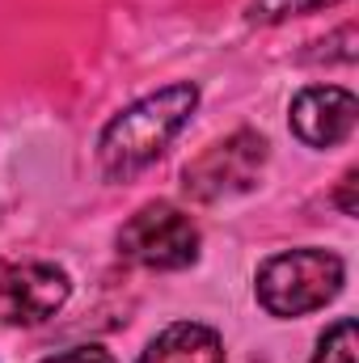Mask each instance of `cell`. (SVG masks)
I'll list each match as a JSON object with an SVG mask.
<instances>
[{
	"label": "cell",
	"mask_w": 359,
	"mask_h": 363,
	"mask_svg": "<svg viewBox=\"0 0 359 363\" xmlns=\"http://www.w3.org/2000/svg\"><path fill=\"white\" fill-rule=\"evenodd\" d=\"M355 182H359V174H355V169H351V174L343 178V211H347V216H355V199H351V190H355Z\"/></svg>",
	"instance_id": "cell-11"
},
{
	"label": "cell",
	"mask_w": 359,
	"mask_h": 363,
	"mask_svg": "<svg viewBox=\"0 0 359 363\" xmlns=\"http://www.w3.org/2000/svg\"><path fill=\"white\" fill-rule=\"evenodd\" d=\"M43 363H114V355L106 347H72V351H60Z\"/></svg>",
	"instance_id": "cell-10"
},
{
	"label": "cell",
	"mask_w": 359,
	"mask_h": 363,
	"mask_svg": "<svg viewBox=\"0 0 359 363\" xmlns=\"http://www.w3.org/2000/svg\"><path fill=\"white\" fill-rule=\"evenodd\" d=\"M194 106H199V89L190 81L165 85V89L131 101L123 114H114L106 123V131L97 140L101 174L110 182H127L136 174H144L174 144V135L190 123Z\"/></svg>",
	"instance_id": "cell-1"
},
{
	"label": "cell",
	"mask_w": 359,
	"mask_h": 363,
	"mask_svg": "<svg viewBox=\"0 0 359 363\" xmlns=\"http://www.w3.org/2000/svg\"><path fill=\"white\" fill-rule=\"evenodd\" d=\"M330 4H338V0H254L250 21L275 26V21H287V17H300V13H313V9H330Z\"/></svg>",
	"instance_id": "cell-9"
},
{
	"label": "cell",
	"mask_w": 359,
	"mask_h": 363,
	"mask_svg": "<svg viewBox=\"0 0 359 363\" xmlns=\"http://www.w3.org/2000/svg\"><path fill=\"white\" fill-rule=\"evenodd\" d=\"M343 258L330 250H287L258 267V304L270 317H304L343 291Z\"/></svg>",
	"instance_id": "cell-2"
},
{
	"label": "cell",
	"mask_w": 359,
	"mask_h": 363,
	"mask_svg": "<svg viewBox=\"0 0 359 363\" xmlns=\"http://www.w3.org/2000/svg\"><path fill=\"white\" fill-rule=\"evenodd\" d=\"M313 363H359L355 359V321H351V317L334 321V325L317 338Z\"/></svg>",
	"instance_id": "cell-8"
},
{
	"label": "cell",
	"mask_w": 359,
	"mask_h": 363,
	"mask_svg": "<svg viewBox=\"0 0 359 363\" xmlns=\"http://www.w3.org/2000/svg\"><path fill=\"white\" fill-rule=\"evenodd\" d=\"M267 165V140L254 131H233L228 140L203 148L186 169H182V190L199 203H220L233 194H245Z\"/></svg>",
	"instance_id": "cell-4"
},
{
	"label": "cell",
	"mask_w": 359,
	"mask_h": 363,
	"mask_svg": "<svg viewBox=\"0 0 359 363\" xmlns=\"http://www.w3.org/2000/svg\"><path fill=\"white\" fill-rule=\"evenodd\" d=\"M359 118V101L343 85H309L292 101V131L309 148H334L351 140Z\"/></svg>",
	"instance_id": "cell-6"
},
{
	"label": "cell",
	"mask_w": 359,
	"mask_h": 363,
	"mask_svg": "<svg viewBox=\"0 0 359 363\" xmlns=\"http://www.w3.org/2000/svg\"><path fill=\"white\" fill-rule=\"evenodd\" d=\"M118 254L148 271H182L199 258V228L174 203H144L123 224Z\"/></svg>",
	"instance_id": "cell-3"
},
{
	"label": "cell",
	"mask_w": 359,
	"mask_h": 363,
	"mask_svg": "<svg viewBox=\"0 0 359 363\" xmlns=\"http://www.w3.org/2000/svg\"><path fill=\"white\" fill-rule=\"evenodd\" d=\"M72 296V279L55 262H9L0 254V321L43 325Z\"/></svg>",
	"instance_id": "cell-5"
},
{
	"label": "cell",
	"mask_w": 359,
	"mask_h": 363,
	"mask_svg": "<svg viewBox=\"0 0 359 363\" xmlns=\"http://www.w3.org/2000/svg\"><path fill=\"white\" fill-rule=\"evenodd\" d=\"M140 363H224V342L211 325L178 321L144 347Z\"/></svg>",
	"instance_id": "cell-7"
}]
</instances>
